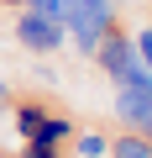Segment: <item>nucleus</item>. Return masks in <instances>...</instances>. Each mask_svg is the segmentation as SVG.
<instances>
[{
    "instance_id": "obj_10",
    "label": "nucleus",
    "mask_w": 152,
    "mask_h": 158,
    "mask_svg": "<svg viewBox=\"0 0 152 158\" xmlns=\"http://www.w3.org/2000/svg\"><path fill=\"white\" fill-rule=\"evenodd\" d=\"M11 100H16V95H11V85H6V79H0V116L11 111Z\"/></svg>"
},
{
    "instance_id": "obj_12",
    "label": "nucleus",
    "mask_w": 152,
    "mask_h": 158,
    "mask_svg": "<svg viewBox=\"0 0 152 158\" xmlns=\"http://www.w3.org/2000/svg\"><path fill=\"white\" fill-rule=\"evenodd\" d=\"M142 137H147V142H152V121H147V127H142Z\"/></svg>"
},
{
    "instance_id": "obj_2",
    "label": "nucleus",
    "mask_w": 152,
    "mask_h": 158,
    "mask_svg": "<svg viewBox=\"0 0 152 158\" xmlns=\"http://www.w3.org/2000/svg\"><path fill=\"white\" fill-rule=\"evenodd\" d=\"M16 42H21L26 53H37V58H53L58 48H68L63 21H53V16H42V11H32V6L16 11Z\"/></svg>"
},
{
    "instance_id": "obj_3",
    "label": "nucleus",
    "mask_w": 152,
    "mask_h": 158,
    "mask_svg": "<svg viewBox=\"0 0 152 158\" xmlns=\"http://www.w3.org/2000/svg\"><path fill=\"white\" fill-rule=\"evenodd\" d=\"M110 111H115V121H121L126 132H142V127L152 121V90H126V85H115Z\"/></svg>"
},
{
    "instance_id": "obj_4",
    "label": "nucleus",
    "mask_w": 152,
    "mask_h": 158,
    "mask_svg": "<svg viewBox=\"0 0 152 158\" xmlns=\"http://www.w3.org/2000/svg\"><path fill=\"white\" fill-rule=\"evenodd\" d=\"M73 132H79V121H73L68 111H58V106H47L42 127H37L26 142H42V148H68V142H73Z\"/></svg>"
},
{
    "instance_id": "obj_9",
    "label": "nucleus",
    "mask_w": 152,
    "mask_h": 158,
    "mask_svg": "<svg viewBox=\"0 0 152 158\" xmlns=\"http://www.w3.org/2000/svg\"><path fill=\"white\" fill-rule=\"evenodd\" d=\"M68 148H42V142H21V153L16 158H63Z\"/></svg>"
},
{
    "instance_id": "obj_1",
    "label": "nucleus",
    "mask_w": 152,
    "mask_h": 158,
    "mask_svg": "<svg viewBox=\"0 0 152 158\" xmlns=\"http://www.w3.org/2000/svg\"><path fill=\"white\" fill-rule=\"evenodd\" d=\"M121 27V16H115V6L110 0H68V16H63V37L79 48L84 58L100 48V37H110Z\"/></svg>"
},
{
    "instance_id": "obj_7",
    "label": "nucleus",
    "mask_w": 152,
    "mask_h": 158,
    "mask_svg": "<svg viewBox=\"0 0 152 158\" xmlns=\"http://www.w3.org/2000/svg\"><path fill=\"white\" fill-rule=\"evenodd\" d=\"M110 158H152V142H147L142 132H126V127H121V132L110 137Z\"/></svg>"
},
{
    "instance_id": "obj_8",
    "label": "nucleus",
    "mask_w": 152,
    "mask_h": 158,
    "mask_svg": "<svg viewBox=\"0 0 152 158\" xmlns=\"http://www.w3.org/2000/svg\"><path fill=\"white\" fill-rule=\"evenodd\" d=\"M32 11H42V16H53V21H63L68 16V0H26Z\"/></svg>"
},
{
    "instance_id": "obj_5",
    "label": "nucleus",
    "mask_w": 152,
    "mask_h": 158,
    "mask_svg": "<svg viewBox=\"0 0 152 158\" xmlns=\"http://www.w3.org/2000/svg\"><path fill=\"white\" fill-rule=\"evenodd\" d=\"M68 148H73V158H110V132H100V127H79Z\"/></svg>"
},
{
    "instance_id": "obj_11",
    "label": "nucleus",
    "mask_w": 152,
    "mask_h": 158,
    "mask_svg": "<svg viewBox=\"0 0 152 158\" xmlns=\"http://www.w3.org/2000/svg\"><path fill=\"white\" fill-rule=\"evenodd\" d=\"M0 6H11V11H16V6H26V0H0Z\"/></svg>"
},
{
    "instance_id": "obj_6",
    "label": "nucleus",
    "mask_w": 152,
    "mask_h": 158,
    "mask_svg": "<svg viewBox=\"0 0 152 158\" xmlns=\"http://www.w3.org/2000/svg\"><path fill=\"white\" fill-rule=\"evenodd\" d=\"M42 116H47V106H42V100H11V121H16V137H21V142L42 127Z\"/></svg>"
}]
</instances>
